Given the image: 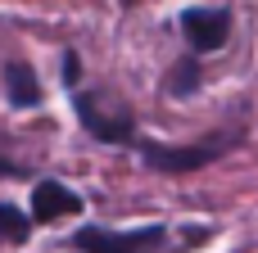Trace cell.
<instances>
[{
    "instance_id": "5b68a950",
    "label": "cell",
    "mask_w": 258,
    "mask_h": 253,
    "mask_svg": "<svg viewBox=\"0 0 258 253\" xmlns=\"http://www.w3.org/2000/svg\"><path fill=\"white\" fill-rule=\"evenodd\" d=\"M68 213H82V199L59 186V181H36L32 190V217L36 222H54V217H68Z\"/></svg>"
},
{
    "instance_id": "8992f818",
    "label": "cell",
    "mask_w": 258,
    "mask_h": 253,
    "mask_svg": "<svg viewBox=\"0 0 258 253\" xmlns=\"http://www.w3.org/2000/svg\"><path fill=\"white\" fill-rule=\"evenodd\" d=\"M5 91H9L14 104H36L41 100V86H36L32 68H23V63H9L5 68Z\"/></svg>"
},
{
    "instance_id": "3957f363",
    "label": "cell",
    "mask_w": 258,
    "mask_h": 253,
    "mask_svg": "<svg viewBox=\"0 0 258 253\" xmlns=\"http://www.w3.org/2000/svg\"><path fill=\"white\" fill-rule=\"evenodd\" d=\"M181 36L195 54H209V50H222L227 36H231V14L227 9H213V5H195L181 14Z\"/></svg>"
},
{
    "instance_id": "ba28073f",
    "label": "cell",
    "mask_w": 258,
    "mask_h": 253,
    "mask_svg": "<svg viewBox=\"0 0 258 253\" xmlns=\"http://www.w3.org/2000/svg\"><path fill=\"white\" fill-rule=\"evenodd\" d=\"M195 86H200V68H195V59L177 63V68H172V81H168V91L186 95V91H195Z\"/></svg>"
},
{
    "instance_id": "6da1fadb",
    "label": "cell",
    "mask_w": 258,
    "mask_h": 253,
    "mask_svg": "<svg viewBox=\"0 0 258 253\" xmlns=\"http://www.w3.org/2000/svg\"><path fill=\"white\" fill-rule=\"evenodd\" d=\"M168 240L163 226H141V231H104V226H82L77 249L82 253H159Z\"/></svg>"
},
{
    "instance_id": "9c48e42d",
    "label": "cell",
    "mask_w": 258,
    "mask_h": 253,
    "mask_svg": "<svg viewBox=\"0 0 258 253\" xmlns=\"http://www.w3.org/2000/svg\"><path fill=\"white\" fill-rule=\"evenodd\" d=\"M77 77H82V72H77V54H68V59H63V86H77Z\"/></svg>"
},
{
    "instance_id": "7a4b0ae2",
    "label": "cell",
    "mask_w": 258,
    "mask_h": 253,
    "mask_svg": "<svg viewBox=\"0 0 258 253\" xmlns=\"http://www.w3.org/2000/svg\"><path fill=\"white\" fill-rule=\"evenodd\" d=\"M141 154H145V163L150 167H159V172H200V167H209L227 145L222 140H200V145H163V140H141L136 145Z\"/></svg>"
},
{
    "instance_id": "30bf717a",
    "label": "cell",
    "mask_w": 258,
    "mask_h": 253,
    "mask_svg": "<svg viewBox=\"0 0 258 253\" xmlns=\"http://www.w3.org/2000/svg\"><path fill=\"white\" fill-rule=\"evenodd\" d=\"M0 172H5V177H9V172H18V167H14V163H9V158H0Z\"/></svg>"
},
{
    "instance_id": "52a82bcc",
    "label": "cell",
    "mask_w": 258,
    "mask_h": 253,
    "mask_svg": "<svg viewBox=\"0 0 258 253\" xmlns=\"http://www.w3.org/2000/svg\"><path fill=\"white\" fill-rule=\"evenodd\" d=\"M32 222H36V217H23L18 208H9V204H0V235H5V240H27V231H32Z\"/></svg>"
},
{
    "instance_id": "277c9868",
    "label": "cell",
    "mask_w": 258,
    "mask_h": 253,
    "mask_svg": "<svg viewBox=\"0 0 258 253\" xmlns=\"http://www.w3.org/2000/svg\"><path fill=\"white\" fill-rule=\"evenodd\" d=\"M77 118H82V127H86L95 140H104V145H122V140H132V118H127V113H122V118L100 113V104H95L91 95H77Z\"/></svg>"
}]
</instances>
